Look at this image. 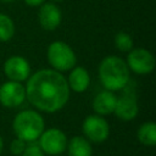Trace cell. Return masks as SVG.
I'll use <instances>...</instances> for the list:
<instances>
[{
    "label": "cell",
    "mask_w": 156,
    "mask_h": 156,
    "mask_svg": "<svg viewBox=\"0 0 156 156\" xmlns=\"http://www.w3.org/2000/svg\"><path fill=\"white\" fill-rule=\"evenodd\" d=\"M24 89L29 104L46 113H55L63 108L71 93L67 78L52 68H44L29 76Z\"/></svg>",
    "instance_id": "cell-1"
},
{
    "label": "cell",
    "mask_w": 156,
    "mask_h": 156,
    "mask_svg": "<svg viewBox=\"0 0 156 156\" xmlns=\"http://www.w3.org/2000/svg\"><path fill=\"white\" fill-rule=\"evenodd\" d=\"M98 73L102 87L113 93L124 89L129 83V68L126 61L116 55L104 57L99 65Z\"/></svg>",
    "instance_id": "cell-2"
},
{
    "label": "cell",
    "mask_w": 156,
    "mask_h": 156,
    "mask_svg": "<svg viewBox=\"0 0 156 156\" xmlns=\"http://www.w3.org/2000/svg\"><path fill=\"white\" fill-rule=\"evenodd\" d=\"M12 129L17 138L27 143H32L37 141L44 132L45 122L39 111L22 110L15 116L12 121Z\"/></svg>",
    "instance_id": "cell-3"
},
{
    "label": "cell",
    "mask_w": 156,
    "mask_h": 156,
    "mask_svg": "<svg viewBox=\"0 0 156 156\" xmlns=\"http://www.w3.org/2000/svg\"><path fill=\"white\" fill-rule=\"evenodd\" d=\"M46 58L52 69L62 73L77 66V56L73 49L65 41H52L48 46Z\"/></svg>",
    "instance_id": "cell-4"
},
{
    "label": "cell",
    "mask_w": 156,
    "mask_h": 156,
    "mask_svg": "<svg viewBox=\"0 0 156 156\" xmlns=\"http://www.w3.org/2000/svg\"><path fill=\"white\" fill-rule=\"evenodd\" d=\"M67 135L58 128H48L38 138V145L46 156H58L66 151Z\"/></svg>",
    "instance_id": "cell-5"
},
{
    "label": "cell",
    "mask_w": 156,
    "mask_h": 156,
    "mask_svg": "<svg viewBox=\"0 0 156 156\" xmlns=\"http://www.w3.org/2000/svg\"><path fill=\"white\" fill-rule=\"evenodd\" d=\"M83 136L87 138L90 143L101 144L106 141L110 136V124L104 116L96 113L89 115L84 118L82 124Z\"/></svg>",
    "instance_id": "cell-6"
},
{
    "label": "cell",
    "mask_w": 156,
    "mask_h": 156,
    "mask_svg": "<svg viewBox=\"0 0 156 156\" xmlns=\"http://www.w3.org/2000/svg\"><path fill=\"white\" fill-rule=\"evenodd\" d=\"M126 63L129 71H133L136 74H149L155 68V57L144 48H133L128 51Z\"/></svg>",
    "instance_id": "cell-7"
},
{
    "label": "cell",
    "mask_w": 156,
    "mask_h": 156,
    "mask_svg": "<svg viewBox=\"0 0 156 156\" xmlns=\"http://www.w3.org/2000/svg\"><path fill=\"white\" fill-rule=\"evenodd\" d=\"M26 100V89L20 82L7 80L0 87V104L7 108L21 106Z\"/></svg>",
    "instance_id": "cell-8"
},
{
    "label": "cell",
    "mask_w": 156,
    "mask_h": 156,
    "mask_svg": "<svg viewBox=\"0 0 156 156\" xmlns=\"http://www.w3.org/2000/svg\"><path fill=\"white\" fill-rule=\"evenodd\" d=\"M139 105L136 101V96L132 89H127L119 98H117L116 106L113 113L121 121H132L138 116Z\"/></svg>",
    "instance_id": "cell-9"
},
{
    "label": "cell",
    "mask_w": 156,
    "mask_h": 156,
    "mask_svg": "<svg viewBox=\"0 0 156 156\" xmlns=\"http://www.w3.org/2000/svg\"><path fill=\"white\" fill-rule=\"evenodd\" d=\"M4 73L9 80L21 83L28 79L30 74V65L23 56L13 55L4 62Z\"/></svg>",
    "instance_id": "cell-10"
},
{
    "label": "cell",
    "mask_w": 156,
    "mask_h": 156,
    "mask_svg": "<svg viewBox=\"0 0 156 156\" xmlns=\"http://www.w3.org/2000/svg\"><path fill=\"white\" fill-rule=\"evenodd\" d=\"M62 20V13L60 7L55 2H44L38 12V21L43 29L55 30Z\"/></svg>",
    "instance_id": "cell-11"
},
{
    "label": "cell",
    "mask_w": 156,
    "mask_h": 156,
    "mask_svg": "<svg viewBox=\"0 0 156 156\" xmlns=\"http://www.w3.org/2000/svg\"><path fill=\"white\" fill-rule=\"evenodd\" d=\"M116 101H117V96L115 95V93L105 89L98 93L93 99V110L99 116L111 115L113 113Z\"/></svg>",
    "instance_id": "cell-12"
},
{
    "label": "cell",
    "mask_w": 156,
    "mask_h": 156,
    "mask_svg": "<svg viewBox=\"0 0 156 156\" xmlns=\"http://www.w3.org/2000/svg\"><path fill=\"white\" fill-rule=\"evenodd\" d=\"M67 83L69 90L74 93H84L90 84V76L83 66H74L69 71Z\"/></svg>",
    "instance_id": "cell-13"
},
{
    "label": "cell",
    "mask_w": 156,
    "mask_h": 156,
    "mask_svg": "<svg viewBox=\"0 0 156 156\" xmlns=\"http://www.w3.org/2000/svg\"><path fill=\"white\" fill-rule=\"evenodd\" d=\"M68 156H93L91 143L83 135H74L67 141Z\"/></svg>",
    "instance_id": "cell-14"
},
{
    "label": "cell",
    "mask_w": 156,
    "mask_h": 156,
    "mask_svg": "<svg viewBox=\"0 0 156 156\" xmlns=\"http://www.w3.org/2000/svg\"><path fill=\"white\" fill-rule=\"evenodd\" d=\"M136 138L140 144L145 146H155L156 145V124L152 121L144 122L140 124L136 132Z\"/></svg>",
    "instance_id": "cell-15"
},
{
    "label": "cell",
    "mask_w": 156,
    "mask_h": 156,
    "mask_svg": "<svg viewBox=\"0 0 156 156\" xmlns=\"http://www.w3.org/2000/svg\"><path fill=\"white\" fill-rule=\"evenodd\" d=\"M15 35V23L12 18L5 13H0V41L6 43Z\"/></svg>",
    "instance_id": "cell-16"
},
{
    "label": "cell",
    "mask_w": 156,
    "mask_h": 156,
    "mask_svg": "<svg viewBox=\"0 0 156 156\" xmlns=\"http://www.w3.org/2000/svg\"><path fill=\"white\" fill-rule=\"evenodd\" d=\"M115 46L122 52H128L134 48V43H133L132 37L128 33L118 32L115 35Z\"/></svg>",
    "instance_id": "cell-17"
},
{
    "label": "cell",
    "mask_w": 156,
    "mask_h": 156,
    "mask_svg": "<svg viewBox=\"0 0 156 156\" xmlns=\"http://www.w3.org/2000/svg\"><path fill=\"white\" fill-rule=\"evenodd\" d=\"M27 144H28L27 141H24V140H22V139H20V138L16 136L11 141V144H10V152L12 155H15V156H21L22 152L24 151Z\"/></svg>",
    "instance_id": "cell-18"
},
{
    "label": "cell",
    "mask_w": 156,
    "mask_h": 156,
    "mask_svg": "<svg viewBox=\"0 0 156 156\" xmlns=\"http://www.w3.org/2000/svg\"><path fill=\"white\" fill-rule=\"evenodd\" d=\"M21 156H46V155L41 151V149L39 147L37 141H32V143L27 144V146Z\"/></svg>",
    "instance_id": "cell-19"
},
{
    "label": "cell",
    "mask_w": 156,
    "mask_h": 156,
    "mask_svg": "<svg viewBox=\"0 0 156 156\" xmlns=\"http://www.w3.org/2000/svg\"><path fill=\"white\" fill-rule=\"evenodd\" d=\"M26 5L30 6V7H38V6H41L45 0H23Z\"/></svg>",
    "instance_id": "cell-20"
},
{
    "label": "cell",
    "mask_w": 156,
    "mask_h": 156,
    "mask_svg": "<svg viewBox=\"0 0 156 156\" xmlns=\"http://www.w3.org/2000/svg\"><path fill=\"white\" fill-rule=\"evenodd\" d=\"M2 150H4V139H2V136L0 135V155L2 154Z\"/></svg>",
    "instance_id": "cell-21"
},
{
    "label": "cell",
    "mask_w": 156,
    "mask_h": 156,
    "mask_svg": "<svg viewBox=\"0 0 156 156\" xmlns=\"http://www.w3.org/2000/svg\"><path fill=\"white\" fill-rule=\"evenodd\" d=\"M0 1H2V2H12L15 0H0Z\"/></svg>",
    "instance_id": "cell-22"
},
{
    "label": "cell",
    "mask_w": 156,
    "mask_h": 156,
    "mask_svg": "<svg viewBox=\"0 0 156 156\" xmlns=\"http://www.w3.org/2000/svg\"><path fill=\"white\" fill-rule=\"evenodd\" d=\"M52 2H60V1H63V0H51Z\"/></svg>",
    "instance_id": "cell-23"
},
{
    "label": "cell",
    "mask_w": 156,
    "mask_h": 156,
    "mask_svg": "<svg viewBox=\"0 0 156 156\" xmlns=\"http://www.w3.org/2000/svg\"><path fill=\"white\" fill-rule=\"evenodd\" d=\"M58 156H60V155H58Z\"/></svg>",
    "instance_id": "cell-24"
}]
</instances>
